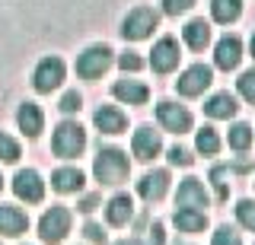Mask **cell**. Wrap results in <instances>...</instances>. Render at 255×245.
<instances>
[{
  "instance_id": "cell-1",
  "label": "cell",
  "mask_w": 255,
  "mask_h": 245,
  "mask_svg": "<svg viewBox=\"0 0 255 245\" xmlns=\"http://www.w3.org/2000/svg\"><path fill=\"white\" fill-rule=\"evenodd\" d=\"M93 172H96V178H99L102 185H118V181H125V175H128V156L122 150H115V147H106V150H99V156H96Z\"/></svg>"
},
{
  "instance_id": "cell-16",
  "label": "cell",
  "mask_w": 255,
  "mask_h": 245,
  "mask_svg": "<svg viewBox=\"0 0 255 245\" xmlns=\"http://www.w3.org/2000/svg\"><path fill=\"white\" fill-rule=\"evenodd\" d=\"M156 153H159V137H156V131L140 128L137 134H134V156H137V160H153Z\"/></svg>"
},
{
  "instance_id": "cell-29",
  "label": "cell",
  "mask_w": 255,
  "mask_h": 245,
  "mask_svg": "<svg viewBox=\"0 0 255 245\" xmlns=\"http://www.w3.org/2000/svg\"><path fill=\"white\" fill-rule=\"evenodd\" d=\"M195 6V0H163V10L169 16H179V13H188Z\"/></svg>"
},
{
  "instance_id": "cell-38",
  "label": "cell",
  "mask_w": 255,
  "mask_h": 245,
  "mask_svg": "<svg viewBox=\"0 0 255 245\" xmlns=\"http://www.w3.org/2000/svg\"><path fill=\"white\" fill-rule=\"evenodd\" d=\"M252 58H255V35H252Z\"/></svg>"
},
{
  "instance_id": "cell-39",
  "label": "cell",
  "mask_w": 255,
  "mask_h": 245,
  "mask_svg": "<svg viewBox=\"0 0 255 245\" xmlns=\"http://www.w3.org/2000/svg\"><path fill=\"white\" fill-rule=\"evenodd\" d=\"M118 245H137V242H118Z\"/></svg>"
},
{
  "instance_id": "cell-14",
  "label": "cell",
  "mask_w": 255,
  "mask_h": 245,
  "mask_svg": "<svg viewBox=\"0 0 255 245\" xmlns=\"http://www.w3.org/2000/svg\"><path fill=\"white\" fill-rule=\"evenodd\" d=\"M26 226H29V220H26V213L19 207L0 204V233L3 236H19V233H26Z\"/></svg>"
},
{
  "instance_id": "cell-2",
  "label": "cell",
  "mask_w": 255,
  "mask_h": 245,
  "mask_svg": "<svg viewBox=\"0 0 255 245\" xmlns=\"http://www.w3.org/2000/svg\"><path fill=\"white\" fill-rule=\"evenodd\" d=\"M51 147H54V153L58 156H80L83 153V147H86V134L80 124L74 121H64L58 131H54V140H51Z\"/></svg>"
},
{
  "instance_id": "cell-6",
  "label": "cell",
  "mask_w": 255,
  "mask_h": 245,
  "mask_svg": "<svg viewBox=\"0 0 255 245\" xmlns=\"http://www.w3.org/2000/svg\"><path fill=\"white\" fill-rule=\"evenodd\" d=\"M211 86V67H204V64H195V67H188L185 74L179 77V83H175V89L182 92V96H201V92Z\"/></svg>"
},
{
  "instance_id": "cell-25",
  "label": "cell",
  "mask_w": 255,
  "mask_h": 245,
  "mask_svg": "<svg viewBox=\"0 0 255 245\" xmlns=\"http://www.w3.org/2000/svg\"><path fill=\"white\" fill-rule=\"evenodd\" d=\"M195 147H198V153H217L220 150V137H217V131L214 128H204V131H198V140H195Z\"/></svg>"
},
{
  "instance_id": "cell-19",
  "label": "cell",
  "mask_w": 255,
  "mask_h": 245,
  "mask_svg": "<svg viewBox=\"0 0 255 245\" xmlns=\"http://www.w3.org/2000/svg\"><path fill=\"white\" fill-rule=\"evenodd\" d=\"M115 92L122 102H131V105H143L147 102V96H150V89L143 83H134V80H122V83H115Z\"/></svg>"
},
{
  "instance_id": "cell-20",
  "label": "cell",
  "mask_w": 255,
  "mask_h": 245,
  "mask_svg": "<svg viewBox=\"0 0 255 245\" xmlns=\"http://www.w3.org/2000/svg\"><path fill=\"white\" fill-rule=\"evenodd\" d=\"M131 213H134V204H131V197H128V194H115L109 201V207H106L109 223H115V226L128 223V220H131Z\"/></svg>"
},
{
  "instance_id": "cell-15",
  "label": "cell",
  "mask_w": 255,
  "mask_h": 245,
  "mask_svg": "<svg viewBox=\"0 0 255 245\" xmlns=\"http://www.w3.org/2000/svg\"><path fill=\"white\" fill-rule=\"evenodd\" d=\"M93 121H96V128H99L102 134H122V131H125V124H128V118L118 112V108L102 105L99 112L93 115Z\"/></svg>"
},
{
  "instance_id": "cell-32",
  "label": "cell",
  "mask_w": 255,
  "mask_h": 245,
  "mask_svg": "<svg viewBox=\"0 0 255 245\" xmlns=\"http://www.w3.org/2000/svg\"><path fill=\"white\" fill-rule=\"evenodd\" d=\"M118 64H122V70H140V67H143V61H140L134 51H125L122 58H118Z\"/></svg>"
},
{
  "instance_id": "cell-37",
  "label": "cell",
  "mask_w": 255,
  "mask_h": 245,
  "mask_svg": "<svg viewBox=\"0 0 255 245\" xmlns=\"http://www.w3.org/2000/svg\"><path fill=\"white\" fill-rule=\"evenodd\" d=\"M80 210H86V213H90V210H96V197H86V201L80 204Z\"/></svg>"
},
{
  "instance_id": "cell-27",
  "label": "cell",
  "mask_w": 255,
  "mask_h": 245,
  "mask_svg": "<svg viewBox=\"0 0 255 245\" xmlns=\"http://www.w3.org/2000/svg\"><path fill=\"white\" fill-rule=\"evenodd\" d=\"M0 160H3V163H16V160H19V144H16L13 137H6V134H0Z\"/></svg>"
},
{
  "instance_id": "cell-7",
  "label": "cell",
  "mask_w": 255,
  "mask_h": 245,
  "mask_svg": "<svg viewBox=\"0 0 255 245\" xmlns=\"http://www.w3.org/2000/svg\"><path fill=\"white\" fill-rule=\"evenodd\" d=\"M13 191H16V197L35 204V201H42V194H45V181H42V175H38L35 169H22L19 175H16V181H13Z\"/></svg>"
},
{
  "instance_id": "cell-9",
  "label": "cell",
  "mask_w": 255,
  "mask_h": 245,
  "mask_svg": "<svg viewBox=\"0 0 255 245\" xmlns=\"http://www.w3.org/2000/svg\"><path fill=\"white\" fill-rule=\"evenodd\" d=\"M150 64H153L156 74H169V70L179 64V45L175 38H159L150 51Z\"/></svg>"
},
{
  "instance_id": "cell-22",
  "label": "cell",
  "mask_w": 255,
  "mask_h": 245,
  "mask_svg": "<svg viewBox=\"0 0 255 245\" xmlns=\"http://www.w3.org/2000/svg\"><path fill=\"white\" fill-rule=\"evenodd\" d=\"M16 121H19V128L26 131L29 137H38V134H42V112H38V105H32V102H26V105L19 108Z\"/></svg>"
},
{
  "instance_id": "cell-21",
  "label": "cell",
  "mask_w": 255,
  "mask_h": 245,
  "mask_svg": "<svg viewBox=\"0 0 255 245\" xmlns=\"http://www.w3.org/2000/svg\"><path fill=\"white\" fill-rule=\"evenodd\" d=\"M51 185H54V191H61V194L80 191V188H83V172L80 169H58L51 175Z\"/></svg>"
},
{
  "instance_id": "cell-13",
  "label": "cell",
  "mask_w": 255,
  "mask_h": 245,
  "mask_svg": "<svg viewBox=\"0 0 255 245\" xmlns=\"http://www.w3.org/2000/svg\"><path fill=\"white\" fill-rule=\"evenodd\" d=\"M175 204L179 207H204L207 204V194H204V185L198 178H185L179 185V194H175Z\"/></svg>"
},
{
  "instance_id": "cell-11",
  "label": "cell",
  "mask_w": 255,
  "mask_h": 245,
  "mask_svg": "<svg viewBox=\"0 0 255 245\" xmlns=\"http://www.w3.org/2000/svg\"><path fill=\"white\" fill-rule=\"evenodd\" d=\"M239 58H243V42H239L236 35H227L217 42V54H214V61H217L220 70H233L239 64Z\"/></svg>"
},
{
  "instance_id": "cell-17",
  "label": "cell",
  "mask_w": 255,
  "mask_h": 245,
  "mask_svg": "<svg viewBox=\"0 0 255 245\" xmlns=\"http://www.w3.org/2000/svg\"><path fill=\"white\" fill-rule=\"evenodd\" d=\"M172 220H175V226H179L182 233H201L204 223H207V217L198 207H179Z\"/></svg>"
},
{
  "instance_id": "cell-35",
  "label": "cell",
  "mask_w": 255,
  "mask_h": 245,
  "mask_svg": "<svg viewBox=\"0 0 255 245\" xmlns=\"http://www.w3.org/2000/svg\"><path fill=\"white\" fill-rule=\"evenodd\" d=\"M86 236H90V242H106V233H102V226H96V223L86 226Z\"/></svg>"
},
{
  "instance_id": "cell-36",
  "label": "cell",
  "mask_w": 255,
  "mask_h": 245,
  "mask_svg": "<svg viewBox=\"0 0 255 245\" xmlns=\"http://www.w3.org/2000/svg\"><path fill=\"white\" fill-rule=\"evenodd\" d=\"M150 245H163V226L150 229Z\"/></svg>"
},
{
  "instance_id": "cell-5",
  "label": "cell",
  "mask_w": 255,
  "mask_h": 245,
  "mask_svg": "<svg viewBox=\"0 0 255 245\" xmlns=\"http://www.w3.org/2000/svg\"><path fill=\"white\" fill-rule=\"evenodd\" d=\"M38 233H42L45 242H61L70 233V213L64 207H51L42 217V223H38Z\"/></svg>"
},
{
  "instance_id": "cell-3",
  "label": "cell",
  "mask_w": 255,
  "mask_h": 245,
  "mask_svg": "<svg viewBox=\"0 0 255 245\" xmlns=\"http://www.w3.org/2000/svg\"><path fill=\"white\" fill-rule=\"evenodd\" d=\"M156 22H159L156 10H150V6H137V10H131V13L125 16L122 35L131 38V42H140V38H147V35L156 29Z\"/></svg>"
},
{
  "instance_id": "cell-8",
  "label": "cell",
  "mask_w": 255,
  "mask_h": 245,
  "mask_svg": "<svg viewBox=\"0 0 255 245\" xmlns=\"http://www.w3.org/2000/svg\"><path fill=\"white\" fill-rule=\"evenodd\" d=\"M61 80H64V61H58V58H45L42 64L35 67V89H38V92L58 89Z\"/></svg>"
},
{
  "instance_id": "cell-4",
  "label": "cell",
  "mask_w": 255,
  "mask_h": 245,
  "mask_svg": "<svg viewBox=\"0 0 255 245\" xmlns=\"http://www.w3.org/2000/svg\"><path fill=\"white\" fill-rule=\"evenodd\" d=\"M112 64V51L106 48V45H93V48H86L83 54H80L77 61V74L83 77V80H96V77H102Z\"/></svg>"
},
{
  "instance_id": "cell-28",
  "label": "cell",
  "mask_w": 255,
  "mask_h": 245,
  "mask_svg": "<svg viewBox=\"0 0 255 245\" xmlns=\"http://www.w3.org/2000/svg\"><path fill=\"white\" fill-rule=\"evenodd\" d=\"M236 217H239V223L246 229H255V201H239Z\"/></svg>"
},
{
  "instance_id": "cell-10",
  "label": "cell",
  "mask_w": 255,
  "mask_h": 245,
  "mask_svg": "<svg viewBox=\"0 0 255 245\" xmlns=\"http://www.w3.org/2000/svg\"><path fill=\"white\" fill-rule=\"evenodd\" d=\"M156 115H159V124H163L166 131H172V134H185V131L191 128V115H188L182 105L163 102V105L156 108Z\"/></svg>"
},
{
  "instance_id": "cell-24",
  "label": "cell",
  "mask_w": 255,
  "mask_h": 245,
  "mask_svg": "<svg viewBox=\"0 0 255 245\" xmlns=\"http://www.w3.org/2000/svg\"><path fill=\"white\" fill-rule=\"evenodd\" d=\"M211 13L217 22H236L243 13V0H211Z\"/></svg>"
},
{
  "instance_id": "cell-26",
  "label": "cell",
  "mask_w": 255,
  "mask_h": 245,
  "mask_svg": "<svg viewBox=\"0 0 255 245\" xmlns=\"http://www.w3.org/2000/svg\"><path fill=\"white\" fill-rule=\"evenodd\" d=\"M249 144H252V128L249 124H233V128H230V147L246 150Z\"/></svg>"
},
{
  "instance_id": "cell-12",
  "label": "cell",
  "mask_w": 255,
  "mask_h": 245,
  "mask_svg": "<svg viewBox=\"0 0 255 245\" xmlns=\"http://www.w3.org/2000/svg\"><path fill=\"white\" fill-rule=\"evenodd\" d=\"M166 188H169V172L156 169V172H147V175L140 178L137 191H140L143 201H159V197L166 194Z\"/></svg>"
},
{
  "instance_id": "cell-18",
  "label": "cell",
  "mask_w": 255,
  "mask_h": 245,
  "mask_svg": "<svg viewBox=\"0 0 255 245\" xmlns=\"http://www.w3.org/2000/svg\"><path fill=\"white\" fill-rule=\"evenodd\" d=\"M236 99L230 96V92H217V96H211L204 102V112L211 115V118H233L236 115Z\"/></svg>"
},
{
  "instance_id": "cell-30",
  "label": "cell",
  "mask_w": 255,
  "mask_h": 245,
  "mask_svg": "<svg viewBox=\"0 0 255 245\" xmlns=\"http://www.w3.org/2000/svg\"><path fill=\"white\" fill-rule=\"evenodd\" d=\"M239 92H243L249 102H255V70H249V74L239 77Z\"/></svg>"
},
{
  "instance_id": "cell-23",
  "label": "cell",
  "mask_w": 255,
  "mask_h": 245,
  "mask_svg": "<svg viewBox=\"0 0 255 245\" xmlns=\"http://www.w3.org/2000/svg\"><path fill=\"white\" fill-rule=\"evenodd\" d=\"M182 35H185V42H188L195 51H201L204 45L211 42V26H207L204 19H191L188 26H185V32H182Z\"/></svg>"
},
{
  "instance_id": "cell-33",
  "label": "cell",
  "mask_w": 255,
  "mask_h": 245,
  "mask_svg": "<svg viewBox=\"0 0 255 245\" xmlns=\"http://www.w3.org/2000/svg\"><path fill=\"white\" fill-rule=\"evenodd\" d=\"M80 105H83L80 92H67V96L61 99V112H80Z\"/></svg>"
},
{
  "instance_id": "cell-34",
  "label": "cell",
  "mask_w": 255,
  "mask_h": 245,
  "mask_svg": "<svg viewBox=\"0 0 255 245\" xmlns=\"http://www.w3.org/2000/svg\"><path fill=\"white\" fill-rule=\"evenodd\" d=\"M169 163H172V165H191V156H188V150H182V147H172V150H169Z\"/></svg>"
},
{
  "instance_id": "cell-31",
  "label": "cell",
  "mask_w": 255,
  "mask_h": 245,
  "mask_svg": "<svg viewBox=\"0 0 255 245\" xmlns=\"http://www.w3.org/2000/svg\"><path fill=\"white\" fill-rule=\"evenodd\" d=\"M214 245H239V233H233L230 226H223L214 233Z\"/></svg>"
}]
</instances>
